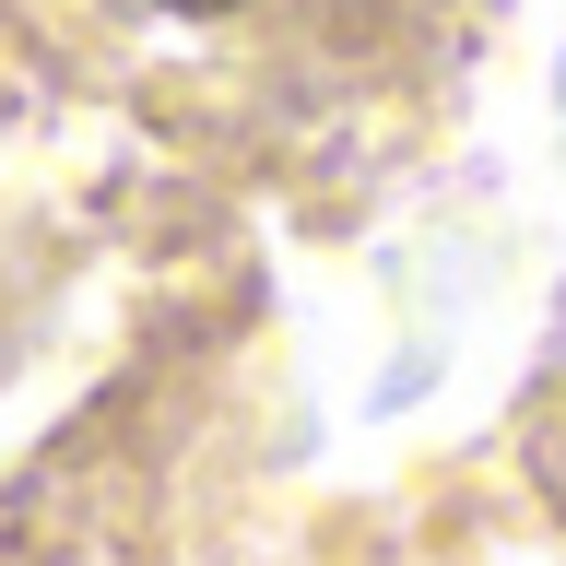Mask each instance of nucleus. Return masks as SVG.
Masks as SVG:
<instances>
[{
	"mask_svg": "<svg viewBox=\"0 0 566 566\" xmlns=\"http://www.w3.org/2000/svg\"><path fill=\"white\" fill-rule=\"evenodd\" d=\"M142 12H177V24H237V12H260V0H142Z\"/></svg>",
	"mask_w": 566,
	"mask_h": 566,
	"instance_id": "1",
	"label": "nucleus"
}]
</instances>
